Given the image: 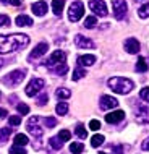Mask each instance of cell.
I'll return each instance as SVG.
<instances>
[{"mask_svg":"<svg viewBox=\"0 0 149 154\" xmlns=\"http://www.w3.org/2000/svg\"><path fill=\"white\" fill-rule=\"evenodd\" d=\"M29 44V37L26 34H7L0 36V55L21 51Z\"/></svg>","mask_w":149,"mask_h":154,"instance_id":"cell-1","label":"cell"},{"mask_svg":"<svg viewBox=\"0 0 149 154\" xmlns=\"http://www.w3.org/2000/svg\"><path fill=\"white\" fill-rule=\"evenodd\" d=\"M109 88L117 94H130L135 88V83L128 78H122V76H114L107 81Z\"/></svg>","mask_w":149,"mask_h":154,"instance_id":"cell-2","label":"cell"},{"mask_svg":"<svg viewBox=\"0 0 149 154\" xmlns=\"http://www.w3.org/2000/svg\"><path fill=\"white\" fill-rule=\"evenodd\" d=\"M26 128L28 131H29V135L34 136V140L37 141V143H34V148L36 149H41V138H42V128L39 127V117H31L29 120H28L26 123Z\"/></svg>","mask_w":149,"mask_h":154,"instance_id":"cell-3","label":"cell"},{"mask_svg":"<svg viewBox=\"0 0 149 154\" xmlns=\"http://www.w3.org/2000/svg\"><path fill=\"white\" fill-rule=\"evenodd\" d=\"M24 75H26V70H13L11 73H8L3 76V85L8 86V88H15L20 83L24 80Z\"/></svg>","mask_w":149,"mask_h":154,"instance_id":"cell-4","label":"cell"},{"mask_svg":"<svg viewBox=\"0 0 149 154\" xmlns=\"http://www.w3.org/2000/svg\"><path fill=\"white\" fill-rule=\"evenodd\" d=\"M83 15H84V5L80 2V0H76V2H73L71 5L68 8V20L73 23L80 21L83 18Z\"/></svg>","mask_w":149,"mask_h":154,"instance_id":"cell-5","label":"cell"},{"mask_svg":"<svg viewBox=\"0 0 149 154\" xmlns=\"http://www.w3.org/2000/svg\"><path fill=\"white\" fill-rule=\"evenodd\" d=\"M112 10H114V16H115V20L122 21V20L126 16L128 5H126L125 0H112Z\"/></svg>","mask_w":149,"mask_h":154,"instance_id":"cell-6","label":"cell"},{"mask_svg":"<svg viewBox=\"0 0 149 154\" xmlns=\"http://www.w3.org/2000/svg\"><path fill=\"white\" fill-rule=\"evenodd\" d=\"M60 63H67V54H65L63 51H55V52H52L50 54V57L47 59V68L50 70L53 68V66H57V65H60Z\"/></svg>","mask_w":149,"mask_h":154,"instance_id":"cell-7","label":"cell"},{"mask_svg":"<svg viewBox=\"0 0 149 154\" xmlns=\"http://www.w3.org/2000/svg\"><path fill=\"white\" fill-rule=\"evenodd\" d=\"M42 88H44V80L42 78H32L24 91H26V96L32 97V96H36L39 91H42Z\"/></svg>","mask_w":149,"mask_h":154,"instance_id":"cell-8","label":"cell"},{"mask_svg":"<svg viewBox=\"0 0 149 154\" xmlns=\"http://www.w3.org/2000/svg\"><path fill=\"white\" fill-rule=\"evenodd\" d=\"M89 10L93 11V13H96L97 16H105L107 13H109L104 0H91L89 2Z\"/></svg>","mask_w":149,"mask_h":154,"instance_id":"cell-9","label":"cell"},{"mask_svg":"<svg viewBox=\"0 0 149 154\" xmlns=\"http://www.w3.org/2000/svg\"><path fill=\"white\" fill-rule=\"evenodd\" d=\"M118 106V101L112 96H102L101 101H99V107L102 110H110V109H115Z\"/></svg>","mask_w":149,"mask_h":154,"instance_id":"cell-10","label":"cell"},{"mask_svg":"<svg viewBox=\"0 0 149 154\" xmlns=\"http://www.w3.org/2000/svg\"><path fill=\"white\" fill-rule=\"evenodd\" d=\"M74 44H76V47H80V49H94L96 47V44H94L89 37H86L83 34L74 36Z\"/></svg>","mask_w":149,"mask_h":154,"instance_id":"cell-11","label":"cell"},{"mask_svg":"<svg viewBox=\"0 0 149 154\" xmlns=\"http://www.w3.org/2000/svg\"><path fill=\"white\" fill-rule=\"evenodd\" d=\"M47 51H49V44H47V42H39L34 49H32V52L29 54V60L39 59V57H42Z\"/></svg>","mask_w":149,"mask_h":154,"instance_id":"cell-12","label":"cell"},{"mask_svg":"<svg viewBox=\"0 0 149 154\" xmlns=\"http://www.w3.org/2000/svg\"><path fill=\"white\" fill-rule=\"evenodd\" d=\"M123 119H125V112L123 110H115V112H110V114L105 115V122L110 123V125L120 123Z\"/></svg>","mask_w":149,"mask_h":154,"instance_id":"cell-13","label":"cell"},{"mask_svg":"<svg viewBox=\"0 0 149 154\" xmlns=\"http://www.w3.org/2000/svg\"><path fill=\"white\" fill-rule=\"evenodd\" d=\"M135 115H136V120L139 123H149V109L146 106H139L135 110Z\"/></svg>","mask_w":149,"mask_h":154,"instance_id":"cell-14","label":"cell"},{"mask_svg":"<svg viewBox=\"0 0 149 154\" xmlns=\"http://www.w3.org/2000/svg\"><path fill=\"white\" fill-rule=\"evenodd\" d=\"M139 42H138V39H135V37H130V39H126L125 41V51L128 52V54H138L139 52Z\"/></svg>","mask_w":149,"mask_h":154,"instance_id":"cell-15","label":"cell"},{"mask_svg":"<svg viewBox=\"0 0 149 154\" xmlns=\"http://www.w3.org/2000/svg\"><path fill=\"white\" fill-rule=\"evenodd\" d=\"M31 10H32V13H34L36 16H44L45 13H47V3H45V2L32 3Z\"/></svg>","mask_w":149,"mask_h":154,"instance_id":"cell-16","label":"cell"},{"mask_svg":"<svg viewBox=\"0 0 149 154\" xmlns=\"http://www.w3.org/2000/svg\"><path fill=\"white\" fill-rule=\"evenodd\" d=\"M96 63V55H91V54H88V55H81L78 57V65L81 66H91Z\"/></svg>","mask_w":149,"mask_h":154,"instance_id":"cell-17","label":"cell"},{"mask_svg":"<svg viewBox=\"0 0 149 154\" xmlns=\"http://www.w3.org/2000/svg\"><path fill=\"white\" fill-rule=\"evenodd\" d=\"M15 23H16V26H32V18L31 16H28V15H18L16 16V20H15Z\"/></svg>","mask_w":149,"mask_h":154,"instance_id":"cell-18","label":"cell"},{"mask_svg":"<svg viewBox=\"0 0 149 154\" xmlns=\"http://www.w3.org/2000/svg\"><path fill=\"white\" fill-rule=\"evenodd\" d=\"M63 7H65V0H52V10L57 16L62 15L63 11Z\"/></svg>","mask_w":149,"mask_h":154,"instance_id":"cell-19","label":"cell"},{"mask_svg":"<svg viewBox=\"0 0 149 154\" xmlns=\"http://www.w3.org/2000/svg\"><path fill=\"white\" fill-rule=\"evenodd\" d=\"M50 72L55 73V75H59V76H65V75L68 73V65H67V63H60V65H57V66H53V68H50Z\"/></svg>","mask_w":149,"mask_h":154,"instance_id":"cell-20","label":"cell"},{"mask_svg":"<svg viewBox=\"0 0 149 154\" xmlns=\"http://www.w3.org/2000/svg\"><path fill=\"white\" fill-rule=\"evenodd\" d=\"M13 143L18 144V146H24V148H26V144L29 143V140H28V136L24 135V133H18V135H15Z\"/></svg>","mask_w":149,"mask_h":154,"instance_id":"cell-21","label":"cell"},{"mask_svg":"<svg viewBox=\"0 0 149 154\" xmlns=\"http://www.w3.org/2000/svg\"><path fill=\"white\" fill-rule=\"evenodd\" d=\"M86 68L84 66H81V65H78L76 68H74V72H73V80L74 81H78V80H81V78H84L86 76Z\"/></svg>","mask_w":149,"mask_h":154,"instance_id":"cell-22","label":"cell"},{"mask_svg":"<svg viewBox=\"0 0 149 154\" xmlns=\"http://www.w3.org/2000/svg\"><path fill=\"white\" fill-rule=\"evenodd\" d=\"M49 144H50V148H52V149L59 151V149H62V146H63V141H62L59 136H53V138L49 140Z\"/></svg>","mask_w":149,"mask_h":154,"instance_id":"cell-23","label":"cell"},{"mask_svg":"<svg viewBox=\"0 0 149 154\" xmlns=\"http://www.w3.org/2000/svg\"><path fill=\"white\" fill-rule=\"evenodd\" d=\"M147 63H146V60H144V57H139L138 62H136V72H139V73H144V72H147Z\"/></svg>","mask_w":149,"mask_h":154,"instance_id":"cell-24","label":"cell"},{"mask_svg":"<svg viewBox=\"0 0 149 154\" xmlns=\"http://www.w3.org/2000/svg\"><path fill=\"white\" fill-rule=\"evenodd\" d=\"M104 141H105V138L102 135H94L93 138H91V146H93V148H99Z\"/></svg>","mask_w":149,"mask_h":154,"instance_id":"cell-25","label":"cell"},{"mask_svg":"<svg viewBox=\"0 0 149 154\" xmlns=\"http://www.w3.org/2000/svg\"><path fill=\"white\" fill-rule=\"evenodd\" d=\"M55 112L59 115H67L68 114V104L67 102H59L55 107Z\"/></svg>","mask_w":149,"mask_h":154,"instance_id":"cell-26","label":"cell"},{"mask_svg":"<svg viewBox=\"0 0 149 154\" xmlns=\"http://www.w3.org/2000/svg\"><path fill=\"white\" fill-rule=\"evenodd\" d=\"M11 135V130L8 127H3V128H0V143H7V140H8V136Z\"/></svg>","mask_w":149,"mask_h":154,"instance_id":"cell-27","label":"cell"},{"mask_svg":"<svg viewBox=\"0 0 149 154\" xmlns=\"http://www.w3.org/2000/svg\"><path fill=\"white\" fill-rule=\"evenodd\" d=\"M74 133H76V136H80L81 140H84L86 136H88V131H86V128H84V125H83V123H78L76 125V130H74Z\"/></svg>","mask_w":149,"mask_h":154,"instance_id":"cell-28","label":"cell"},{"mask_svg":"<svg viewBox=\"0 0 149 154\" xmlns=\"http://www.w3.org/2000/svg\"><path fill=\"white\" fill-rule=\"evenodd\" d=\"M96 24H97V18H96V16H88V18L84 20V28H86V29H93Z\"/></svg>","mask_w":149,"mask_h":154,"instance_id":"cell-29","label":"cell"},{"mask_svg":"<svg viewBox=\"0 0 149 154\" xmlns=\"http://www.w3.org/2000/svg\"><path fill=\"white\" fill-rule=\"evenodd\" d=\"M70 151L73 154H81L84 151V146H83V143H71L70 144Z\"/></svg>","mask_w":149,"mask_h":154,"instance_id":"cell-30","label":"cell"},{"mask_svg":"<svg viewBox=\"0 0 149 154\" xmlns=\"http://www.w3.org/2000/svg\"><path fill=\"white\" fill-rule=\"evenodd\" d=\"M138 16H139V18H143V20L144 18H149V2L144 3V5L138 10Z\"/></svg>","mask_w":149,"mask_h":154,"instance_id":"cell-31","label":"cell"},{"mask_svg":"<svg viewBox=\"0 0 149 154\" xmlns=\"http://www.w3.org/2000/svg\"><path fill=\"white\" fill-rule=\"evenodd\" d=\"M55 94H57V97H59V99H68L70 96H71L70 89H67V88H59Z\"/></svg>","mask_w":149,"mask_h":154,"instance_id":"cell-32","label":"cell"},{"mask_svg":"<svg viewBox=\"0 0 149 154\" xmlns=\"http://www.w3.org/2000/svg\"><path fill=\"white\" fill-rule=\"evenodd\" d=\"M10 154H26V149H24V146L13 144V146L10 148Z\"/></svg>","mask_w":149,"mask_h":154,"instance_id":"cell-33","label":"cell"},{"mask_svg":"<svg viewBox=\"0 0 149 154\" xmlns=\"http://www.w3.org/2000/svg\"><path fill=\"white\" fill-rule=\"evenodd\" d=\"M8 123H10L11 127H16V125L21 123V117H20V115H11V117H8Z\"/></svg>","mask_w":149,"mask_h":154,"instance_id":"cell-34","label":"cell"},{"mask_svg":"<svg viewBox=\"0 0 149 154\" xmlns=\"http://www.w3.org/2000/svg\"><path fill=\"white\" fill-rule=\"evenodd\" d=\"M59 138H60L62 141H70V138H71V133H70L68 130H60Z\"/></svg>","mask_w":149,"mask_h":154,"instance_id":"cell-35","label":"cell"},{"mask_svg":"<svg viewBox=\"0 0 149 154\" xmlns=\"http://www.w3.org/2000/svg\"><path fill=\"white\" fill-rule=\"evenodd\" d=\"M139 97H141L143 101L149 102V86H146V88H143L141 91H139Z\"/></svg>","mask_w":149,"mask_h":154,"instance_id":"cell-36","label":"cell"},{"mask_svg":"<svg viewBox=\"0 0 149 154\" xmlns=\"http://www.w3.org/2000/svg\"><path fill=\"white\" fill-rule=\"evenodd\" d=\"M18 112L21 115H26V114H29V106H26V104H18Z\"/></svg>","mask_w":149,"mask_h":154,"instance_id":"cell-37","label":"cell"},{"mask_svg":"<svg viewBox=\"0 0 149 154\" xmlns=\"http://www.w3.org/2000/svg\"><path fill=\"white\" fill-rule=\"evenodd\" d=\"M10 26V18L7 15H0V28H5Z\"/></svg>","mask_w":149,"mask_h":154,"instance_id":"cell-38","label":"cell"},{"mask_svg":"<svg viewBox=\"0 0 149 154\" xmlns=\"http://www.w3.org/2000/svg\"><path fill=\"white\" fill-rule=\"evenodd\" d=\"M37 104H39V106H44V104H47V94H45L44 91L41 93L39 97H37Z\"/></svg>","mask_w":149,"mask_h":154,"instance_id":"cell-39","label":"cell"},{"mask_svg":"<svg viewBox=\"0 0 149 154\" xmlns=\"http://www.w3.org/2000/svg\"><path fill=\"white\" fill-rule=\"evenodd\" d=\"M89 128H91V130H99V128H101V122H99V120H91V122H89Z\"/></svg>","mask_w":149,"mask_h":154,"instance_id":"cell-40","label":"cell"},{"mask_svg":"<svg viewBox=\"0 0 149 154\" xmlns=\"http://www.w3.org/2000/svg\"><path fill=\"white\" fill-rule=\"evenodd\" d=\"M45 125H47L49 128H52V127H55V125H57V120L53 117H47V119H45Z\"/></svg>","mask_w":149,"mask_h":154,"instance_id":"cell-41","label":"cell"},{"mask_svg":"<svg viewBox=\"0 0 149 154\" xmlns=\"http://www.w3.org/2000/svg\"><path fill=\"white\" fill-rule=\"evenodd\" d=\"M141 149H143V151H149V136L141 143Z\"/></svg>","mask_w":149,"mask_h":154,"instance_id":"cell-42","label":"cell"},{"mask_svg":"<svg viewBox=\"0 0 149 154\" xmlns=\"http://www.w3.org/2000/svg\"><path fill=\"white\" fill-rule=\"evenodd\" d=\"M10 3H11V5H15V7H20L23 3V0H10Z\"/></svg>","mask_w":149,"mask_h":154,"instance_id":"cell-43","label":"cell"},{"mask_svg":"<svg viewBox=\"0 0 149 154\" xmlns=\"http://www.w3.org/2000/svg\"><path fill=\"white\" fill-rule=\"evenodd\" d=\"M114 151H115V154H123V152H122L123 148H122V146H114Z\"/></svg>","mask_w":149,"mask_h":154,"instance_id":"cell-44","label":"cell"},{"mask_svg":"<svg viewBox=\"0 0 149 154\" xmlns=\"http://www.w3.org/2000/svg\"><path fill=\"white\" fill-rule=\"evenodd\" d=\"M7 115H8V114H7V110H5V109H0V119H5Z\"/></svg>","mask_w":149,"mask_h":154,"instance_id":"cell-45","label":"cell"},{"mask_svg":"<svg viewBox=\"0 0 149 154\" xmlns=\"http://www.w3.org/2000/svg\"><path fill=\"white\" fill-rule=\"evenodd\" d=\"M2 66H3V60L0 59V68H2Z\"/></svg>","mask_w":149,"mask_h":154,"instance_id":"cell-46","label":"cell"},{"mask_svg":"<svg viewBox=\"0 0 149 154\" xmlns=\"http://www.w3.org/2000/svg\"><path fill=\"white\" fill-rule=\"evenodd\" d=\"M99 154H107V152H99Z\"/></svg>","mask_w":149,"mask_h":154,"instance_id":"cell-47","label":"cell"},{"mask_svg":"<svg viewBox=\"0 0 149 154\" xmlns=\"http://www.w3.org/2000/svg\"><path fill=\"white\" fill-rule=\"evenodd\" d=\"M136 2H143V0H136Z\"/></svg>","mask_w":149,"mask_h":154,"instance_id":"cell-48","label":"cell"}]
</instances>
